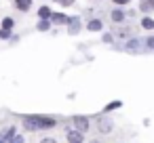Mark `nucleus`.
I'll return each instance as SVG.
<instances>
[{
	"label": "nucleus",
	"mask_w": 154,
	"mask_h": 143,
	"mask_svg": "<svg viewBox=\"0 0 154 143\" xmlns=\"http://www.w3.org/2000/svg\"><path fill=\"white\" fill-rule=\"evenodd\" d=\"M55 124H57V120L51 116H28V118H23V126L28 130H45V128H53Z\"/></svg>",
	"instance_id": "obj_1"
},
{
	"label": "nucleus",
	"mask_w": 154,
	"mask_h": 143,
	"mask_svg": "<svg viewBox=\"0 0 154 143\" xmlns=\"http://www.w3.org/2000/svg\"><path fill=\"white\" fill-rule=\"evenodd\" d=\"M74 126H76V130L85 133V130H89V120L82 118V116H76V118H74Z\"/></svg>",
	"instance_id": "obj_2"
},
{
	"label": "nucleus",
	"mask_w": 154,
	"mask_h": 143,
	"mask_svg": "<svg viewBox=\"0 0 154 143\" xmlns=\"http://www.w3.org/2000/svg\"><path fill=\"white\" fill-rule=\"evenodd\" d=\"M68 143H82V133L80 130H70L68 133Z\"/></svg>",
	"instance_id": "obj_3"
},
{
	"label": "nucleus",
	"mask_w": 154,
	"mask_h": 143,
	"mask_svg": "<svg viewBox=\"0 0 154 143\" xmlns=\"http://www.w3.org/2000/svg\"><path fill=\"white\" fill-rule=\"evenodd\" d=\"M66 23H68V25H70V32H72V34H76V32H78V30H80V21H78V19H76V17H72V19H68V21H66Z\"/></svg>",
	"instance_id": "obj_4"
},
{
	"label": "nucleus",
	"mask_w": 154,
	"mask_h": 143,
	"mask_svg": "<svg viewBox=\"0 0 154 143\" xmlns=\"http://www.w3.org/2000/svg\"><path fill=\"white\" fill-rule=\"evenodd\" d=\"M15 4H17V9H19V11H30L32 0H15Z\"/></svg>",
	"instance_id": "obj_5"
},
{
	"label": "nucleus",
	"mask_w": 154,
	"mask_h": 143,
	"mask_svg": "<svg viewBox=\"0 0 154 143\" xmlns=\"http://www.w3.org/2000/svg\"><path fill=\"white\" fill-rule=\"evenodd\" d=\"M13 135H15V128H7L5 133H0V143H5V141H7V139H11Z\"/></svg>",
	"instance_id": "obj_6"
},
{
	"label": "nucleus",
	"mask_w": 154,
	"mask_h": 143,
	"mask_svg": "<svg viewBox=\"0 0 154 143\" xmlns=\"http://www.w3.org/2000/svg\"><path fill=\"white\" fill-rule=\"evenodd\" d=\"M122 19H125V13H122L120 9L112 11V21H114V23H118V21H122Z\"/></svg>",
	"instance_id": "obj_7"
},
{
	"label": "nucleus",
	"mask_w": 154,
	"mask_h": 143,
	"mask_svg": "<svg viewBox=\"0 0 154 143\" xmlns=\"http://www.w3.org/2000/svg\"><path fill=\"white\" fill-rule=\"evenodd\" d=\"M87 28H89L91 32H97V30H101L103 25H101V21H99V19H93V21H89V25H87Z\"/></svg>",
	"instance_id": "obj_8"
},
{
	"label": "nucleus",
	"mask_w": 154,
	"mask_h": 143,
	"mask_svg": "<svg viewBox=\"0 0 154 143\" xmlns=\"http://www.w3.org/2000/svg\"><path fill=\"white\" fill-rule=\"evenodd\" d=\"M38 15H40L42 19H49V17H51V11H49V7H40V9H38Z\"/></svg>",
	"instance_id": "obj_9"
},
{
	"label": "nucleus",
	"mask_w": 154,
	"mask_h": 143,
	"mask_svg": "<svg viewBox=\"0 0 154 143\" xmlns=\"http://www.w3.org/2000/svg\"><path fill=\"white\" fill-rule=\"evenodd\" d=\"M141 28H146V30H152V28H154V21H152L150 17H146V19H141Z\"/></svg>",
	"instance_id": "obj_10"
},
{
	"label": "nucleus",
	"mask_w": 154,
	"mask_h": 143,
	"mask_svg": "<svg viewBox=\"0 0 154 143\" xmlns=\"http://www.w3.org/2000/svg\"><path fill=\"white\" fill-rule=\"evenodd\" d=\"M152 7H154V0H143V2H141V11H146V13H148Z\"/></svg>",
	"instance_id": "obj_11"
},
{
	"label": "nucleus",
	"mask_w": 154,
	"mask_h": 143,
	"mask_svg": "<svg viewBox=\"0 0 154 143\" xmlns=\"http://www.w3.org/2000/svg\"><path fill=\"white\" fill-rule=\"evenodd\" d=\"M53 21H55V23H66V21H68V17H66V15H61V13H57V15H53Z\"/></svg>",
	"instance_id": "obj_12"
},
{
	"label": "nucleus",
	"mask_w": 154,
	"mask_h": 143,
	"mask_svg": "<svg viewBox=\"0 0 154 143\" xmlns=\"http://www.w3.org/2000/svg\"><path fill=\"white\" fill-rule=\"evenodd\" d=\"M99 130H101V133H108V130H110V120H106V122L99 120Z\"/></svg>",
	"instance_id": "obj_13"
},
{
	"label": "nucleus",
	"mask_w": 154,
	"mask_h": 143,
	"mask_svg": "<svg viewBox=\"0 0 154 143\" xmlns=\"http://www.w3.org/2000/svg\"><path fill=\"white\" fill-rule=\"evenodd\" d=\"M2 28H5V30H11V28H13V19H11V17H7V19L2 21Z\"/></svg>",
	"instance_id": "obj_14"
},
{
	"label": "nucleus",
	"mask_w": 154,
	"mask_h": 143,
	"mask_svg": "<svg viewBox=\"0 0 154 143\" xmlns=\"http://www.w3.org/2000/svg\"><path fill=\"white\" fill-rule=\"evenodd\" d=\"M38 30H40V32H47V30H49V21H40V23H38Z\"/></svg>",
	"instance_id": "obj_15"
},
{
	"label": "nucleus",
	"mask_w": 154,
	"mask_h": 143,
	"mask_svg": "<svg viewBox=\"0 0 154 143\" xmlns=\"http://www.w3.org/2000/svg\"><path fill=\"white\" fill-rule=\"evenodd\" d=\"M11 143H23V137L21 135H13L11 137Z\"/></svg>",
	"instance_id": "obj_16"
},
{
	"label": "nucleus",
	"mask_w": 154,
	"mask_h": 143,
	"mask_svg": "<svg viewBox=\"0 0 154 143\" xmlns=\"http://www.w3.org/2000/svg\"><path fill=\"white\" fill-rule=\"evenodd\" d=\"M55 2H59L61 7H70V4L74 2V0H55Z\"/></svg>",
	"instance_id": "obj_17"
},
{
	"label": "nucleus",
	"mask_w": 154,
	"mask_h": 143,
	"mask_svg": "<svg viewBox=\"0 0 154 143\" xmlns=\"http://www.w3.org/2000/svg\"><path fill=\"white\" fill-rule=\"evenodd\" d=\"M11 36V30H2V32H0V38H9Z\"/></svg>",
	"instance_id": "obj_18"
},
{
	"label": "nucleus",
	"mask_w": 154,
	"mask_h": 143,
	"mask_svg": "<svg viewBox=\"0 0 154 143\" xmlns=\"http://www.w3.org/2000/svg\"><path fill=\"white\" fill-rule=\"evenodd\" d=\"M40 143H57V141H55V139H51V137H47V139H42Z\"/></svg>",
	"instance_id": "obj_19"
},
{
	"label": "nucleus",
	"mask_w": 154,
	"mask_h": 143,
	"mask_svg": "<svg viewBox=\"0 0 154 143\" xmlns=\"http://www.w3.org/2000/svg\"><path fill=\"white\" fill-rule=\"evenodd\" d=\"M114 2H116V4H127L129 0H114Z\"/></svg>",
	"instance_id": "obj_20"
},
{
	"label": "nucleus",
	"mask_w": 154,
	"mask_h": 143,
	"mask_svg": "<svg viewBox=\"0 0 154 143\" xmlns=\"http://www.w3.org/2000/svg\"><path fill=\"white\" fill-rule=\"evenodd\" d=\"M91 143H99V141H91Z\"/></svg>",
	"instance_id": "obj_21"
}]
</instances>
